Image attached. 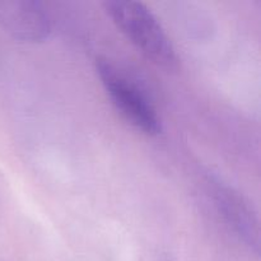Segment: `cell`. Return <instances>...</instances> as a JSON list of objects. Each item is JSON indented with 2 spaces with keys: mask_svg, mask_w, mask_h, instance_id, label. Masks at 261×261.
<instances>
[{
  "mask_svg": "<svg viewBox=\"0 0 261 261\" xmlns=\"http://www.w3.org/2000/svg\"><path fill=\"white\" fill-rule=\"evenodd\" d=\"M105 9L127 40L149 60L167 70L178 68V56L160 20L144 4L132 0L105 3Z\"/></svg>",
  "mask_w": 261,
  "mask_h": 261,
  "instance_id": "obj_1",
  "label": "cell"
},
{
  "mask_svg": "<svg viewBox=\"0 0 261 261\" xmlns=\"http://www.w3.org/2000/svg\"><path fill=\"white\" fill-rule=\"evenodd\" d=\"M97 74L111 103L135 129L147 135L160 134L161 119L144 92L109 60H97Z\"/></svg>",
  "mask_w": 261,
  "mask_h": 261,
  "instance_id": "obj_2",
  "label": "cell"
},
{
  "mask_svg": "<svg viewBox=\"0 0 261 261\" xmlns=\"http://www.w3.org/2000/svg\"><path fill=\"white\" fill-rule=\"evenodd\" d=\"M0 24L22 42H41L51 31L45 8L28 0H0Z\"/></svg>",
  "mask_w": 261,
  "mask_h": 261,
  "instance_id": "obj_3",
  "label": "cell"
},
{
  "mask_svg": "<svg viewBox=\"0 0 261 261\" xmlns=\"http://www.w3.org/2000/svg\"><path fill=\"white\" fill-rule=\"evenodd\" d=\"M212 195L219 213L234 233L255 251L259 250V224L249 203L218 177L211 180Z\"/></svg>",
  "mask_w": 261,
  "mask_h": 261,
  "instance_id": "obj_4",
  "label": "cell"
}]
</instances>
